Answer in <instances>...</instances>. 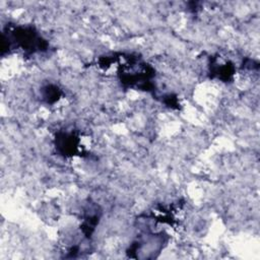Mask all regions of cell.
Here are the masks:
<instances>
[{"label": "cell", "instance_id": "cell-1", "mask_svg": "<svg viewBox=\"0 0 260 260\" xmlns=\"http://www.w3.org/2000/svg\"><path fill=\"white\" fill-rule=\"evenodd\" d=\"M11 39L13 41H5L8 43V47L14 43L17 47L30 53L38 51H44L47 48V43L38 35V32L30 26H18L11 31ZM7 47V49H8Z\"/></svg>", "mask_w": 260, "mask_h": 260}, {"label": "cell", "instance_id": "cell-2", "mask_svg": "<svg viewBox=\"0 0 260 260\" xmlns=\"http://www.w3.org/2000/svg\"><path fill=\"white\" fill-rule=\"evenodd\" d=\"M78 145V140L75 136L69 134V135H65L57 144L56 147L60 148L61 152L64 155H68V154H72L75 153L77 150V146Z\"/></svg>", "mask_w": 260, "mask_h": 260}, {"label": "cell", "instance_id": "cell-3", "mask_svg": "<svg viewBox=\"0 0 260 260\" xmlns=\"http://www.w3.org/2000/svg\"><path fill=\"white\" fill-rule=\"evenodd\" d=\"M46 94H45V98L47 99V102L48 103H54V102H56L58 99H59V96H60V91H59V89L56 87V86H51V85H49V86H47V88H46Z\"/></svg>", "mask_w": 260, "mask_h": 260}]
</instances>
